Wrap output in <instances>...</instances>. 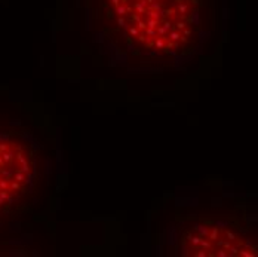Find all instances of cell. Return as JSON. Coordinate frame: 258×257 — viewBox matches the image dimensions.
I'll use <instances>...</instances> for the list:
<instances>
[{"mask_svg": "<svg viewBox=\"0 0 258 257\" xmlns=\"http://www.w3.org/2000/svg\"><path fill=\"white\" fill-rule=\"evenodd\" d=\"M100 31L143 63H171L196 51L208 0H94Z\"/></svg>", "mask_w": 258, "mask_h": 257, "instance_id": "1", "label": "cell"}, {"mask_svg": "<svg viewBox=\"0 0 258 257\" xmlns=\"http://www.w3.org/2000/svg\"><path fill=\"white\" fill-rule=\"evenodd\" d=\"M42 181V149L34 132L0 118V223L27 213Z\"/></svg>", "mask_w": 258, "mask_h": 257, "instance_id": "2", "label": "cell"}, {"mask_svg": "<svg viewBox=\"0 0 258 257\" xmlns=\"http://www.w3.org/2000/svg\"><path fill=\"white\" fill-rule=\"evenodd\" d=\"M177 256L255 257L257 242L252 228L239 214L184 217L181 222Z\"/></svg>", "mask_w": 258, "mask_h": 257, "instance_id": "3", "label": "cell"}]
</instances>
